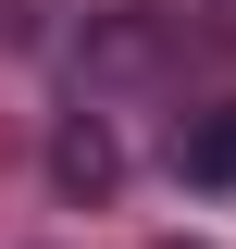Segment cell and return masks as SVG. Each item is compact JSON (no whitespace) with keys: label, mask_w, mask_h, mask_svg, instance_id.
<instances>
[{"label":"cell","mask_w":236,"mask_h":249,"mask_svg":"<svg viewBox=\"0 0 236 249\" xmlns=\"http://www.w3.org/2000/svg\"><path fill=\"white\" fill-rule=\"evenodd\" d=\"M50 175L75 187V199H112V175H124V150H112V124H100V112H75V124L50 137Z\"/></svg>","instance_id":"obj_1"},{"label":"cell","mask_w":236,"mask_h":249,"mask_svg":"<svg viewBox=\"0 0 236 249\" xmlns=\"http://www.w3.org/2000/svg\"><path fill=\"white\" fill-rule=\"evenodd\" d=\"M174 175L186 187H236V112H186L174 124Z\"/></svg>","instance_id":"obj_2"},{"label":"cell","mask_w":236,"mask_h":249,"mask_svg":"<svg viewBox=\"0 0 236 249\" xmlns=\"http://www.w3.org/2000/svg\"><path fill=\"white\" fill-rule=\"evenodd\" d=\"M174 249H186V237H174Z\"/></svg>","instance_id":"obj_3"}]
</instances>
